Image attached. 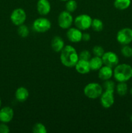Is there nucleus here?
<instances>
[{"instance_id":"1","label":"nucleus","mask_w":132,"mask_h":133,"mask_svg":"<svg viewBox=\"0 0 132 133\" xmlns=\"http://www.w3.org/2000/svg\"><path fill=\"white\" fill-rule=\"evenodd\" d=\"M60 61L62 64L67 68L75 67L79 60V56L76 49L71 45L63 48L60 52Z\"/></svg>"},{"instance_id":"2","label":"nucleus","mask_w":132,"mask_h":133,"mask_svg":"<svg viewBox=\"0 0 132 133\" xmlns=\"http://www.w3.org/2000/svg\"><path fill=\"white\" fill-rule=\"evenodd\" d=\"M113 77L117 82H126L132 77V67L128 64H118L113 70Z\"/></svg>"},{"instance_id":"3","label":"nucleus","mask_w":132,"mask_h":133,"mask_svg":"<svg viewBox=\"0 0 132 133\" xmlns=\"http://www.w3.org/2000/svg\"><path fill=\"white\" fill-rule=\"evenodd\" d=\"M103 92V87L97 83H90L84 88V95L87 98L95 99L98 98Z\"/></svg>"},{"instance_id":"4","label":"nucleus","mask_w":132,"mask_h":133,"mask_svg":"<svg viewBox=\"0 0 132 133\" xmlns=\"http://www.w3.org/2000/svg\"><path fill=\"white\" fill-rule=\"evenodd\" d=\"M92 18L90 16L86 14L77 16L74 19V23L76 28L81 31H85L91 27Z\"/></svg>"},{"instance_id":"5","label":"nucleus","mask_w":132,"mask_h":133,"mask_svg":"<svg viewBox=\"0 0 132 133\" xmlns=\"http://www.w3.org/2000/svg\"><path fill=\"white\" fill-rule=\"evenodd\" d=\"M51 27V23L47 18H38L35 19L32 24V28L37 32H45L49 31Z\"/></svg>"},{"instance_id":"6","label":"nucleus","mask_w":132,"mask_h":133,"mask_svg":"<svg viewBox=\"0 0 132 133\" xmlns=\"http://www.w3.org/2000/svg\"><path fill=\"white\" fill-rule=\"evenodd\" d=\"M116 40L121 45H128L132 42V29L129 27L121 29L116 34Z\"/></svg>"},{"instance_id":"7","label":"nucleus","mask_w":132,"mask_h":133,"mask_svg":"<svg viewBox=\"0 0 132 133\" xmlns=\"http://www.w3.org/2000/svg\"><path fill=\"white\" fill-rule=\"evenodd\" d=\"M73 22L72 16L71 15V12L67 10L61 12L58 17V25L63 29H68L69 28H70Z\"/></svg>"},{"instance_id":"8","label":"nucleus","mask_w":132,"mask_h":133,"mask_svg":"<svg viewBox=\"0 0 132 133\" xmlns=\"http://www.w3.org/2000/svg\"><path fill=\"white\" fill-rule=\"evenodd\" d=\"M27 19L25 11L21 8H17L12 12L10 14V20L12 23L16 26L23 24Z\"/></svg>"},{"instance_id":"9","label":"nucleus","mask_w":132,"mask_h":133,"mask_svg":"<svg viewBox=\"0 0 132 133\" xmlns=\"http://www.w3.org/2000/svg\"><path fill=\"white\" fill-rule=\"evenodd\" d=\"M114 91L110 90H105L100 96V104L105 109H109L111 107L115 102L114 97Z\"/></svg>"},{"instance_id":"10","label":"nucleus","mask_w":132,"mask_h":133,"mask_svg":"<svg viewBox=\"0 0 132 133\" xmlns=\"http://www.w3.org/2000/svg\"><path fill=\"white\" fill-rule=\"evenodd\" d=\"M103 64L111 68H115L119 64V59L117 55L112 51H107L104 53L102 57Z\"/></svg>"},{"instance_id":"11","label":"nucleus","mask_w":132,"mask_h":133,"mask_svg":"<svg viewBox=\"0 0 132 133\" xmlns=\"http://www.w3.org/2000/svg\"><path fill=\"white\" fill-rule=\"evenodd\" d=\"M82 31L76 27H70L67 29V38L70 42L72 43L80 42L82 40Z\"/></svg>"},{"instance_id":"12","label":"nucleus","mask_w":132,"mask_h":133,"mask_svg":"<svg viewBox=\"0 0 132 133\" xmlns=\"http://www.w3.org/2000/svg\"><path fill=\"white\" fill-rule=\"evenodd\" d=\"M14 110L10 107H4L0 109V122L7 123L14 118Z\"/></svg>"},{"instance_id":"13","label":"nucleus","mask_w":132,"mask_h":133,"mask_svg":"<svg viewBox=\"0 0 132 133\" xmlns=\"http://www.w3.org/2000/svg\"><path fill=\"white\" fill-rule=\"evenodd\" d=\"M37 11L40 15H47L50 11L51 6L48 0H38L37 2Z\"/></svg>"},{"instance_id":"14","label":"nucleus","mask_w":132,"mask_h":133,"mask_svg":"<svg viewBox=\"0 0 132 133\" xmlns=\"http://www.w3.org/2000/svg\"><path fill=\"white\" fill-rule=\"evenodd\" d=\"M113 76V70L112 68L104 65L98 70V77L100 80L107 81Z\"/></svg>"},{"instance_id":"15","label":"nucleus","mask_w":132,"mask_h":133,"mask_svg":"<svg viewBox=\"0 0 132 133\" xmlns=\"http://www.w3.org/2000/svg\"><path fill=\"white\" fill-rule=\"evenodd\" d=\"M76 71L80 74H87L91 71L89 61L79 59L75 66Z\"/></svg>"},{"instance_id":"16","label":"nucleus","mask_w":132,"mask_h":133,"mask_svg":"<svg viewBox=\"0 0 132 133\" xmlns=\"http://www.w3.org/2000/svg\"><path fill=\"white\" fill-rule=\"evenodd\" d=\"M50 46L54 51L59 53V52L62 51V50L65 47L64 41L60 36H56L52 39L51 42H50Z\"/></svg>"},{"instance_id":"17","label":"nucleus","mask_w":132,"mask_h":133,"mask_svg":"<svg viewBox=\"0 0 132 133\" xmlns=\"http://www.w3.org/2000/svg\"><path fill=\"white\" fill-rule=\"evenodd\" d=\"M28 96H29V92L28 90L25 87H19L15 92L16 99L19 102H25L28 99Z\"/></svg>"},{"instance_id":"18","label":"nucleus","mask_w":132,"mask_h":133,"mask_svg":"<svg viewBox=\"0 0 132 133\" xmlns=\"http://www.w3.org/2000/svg\"><path fill=\"white\" fill-rule=\"evenodd\" d=\"M89 62L91 70H93V71H98L104 65L102 57H97V56L91 58Z\"/></svg>"},{"instance_id":"19","label":"nucleus","mask_w":132,"mask_h":133,"mask_svg":"<svg viewBox=\"0 0 132 133\" xmlns=\"http://www.w3.org/2000/svg\"><path fill=\"white\" fill-rule=\"evenodd\" d=\"M130 5L131 0H115L114 1V6L118 10H126Z\"/></svg>"},{"instance_id":"20","label":"nucleus","mask_w":132,"mask_h":133,"mask_svg":"<svg viewBox=\"0 0 132 133\" xmlns=\"http://www.w3.org/2000/svg\"><path fill=\"white\" fill-rule=\"evenodd\" d=\"M116 93L120 96H124L128 92V85L126 82H119L117 85L115 87Z\"/></svg>"},{"instance_id":"21","label":"nucleus","mask_w":132,"mask_h":133,"mask_svg":"<svg viewBox=\"0 0 132 133\" xmlns=\"http://www.w3.org/2000/svg\"><path fill=\"white\" fill-rule=\"evenodd\" d=\"M92 29L96 32H100L103 30L104 23L101 19L98 18H94L92 20L91 27Z\"/></svg>"},{"instance_id":"22","label":"nucleus","mask_w":132,"mask_h":133,"mask_svg":"<svg viewBox=\"0 0 132 133\" xmlns=\"http://www.w3.org/2000/svg\"><path fill=\"white\" fill-rule=\"evenodd\" d=\"M18 34L19 36H20L22 38L27 37L29 35V29L25 25H21L18 26Z\"/></svg>"},{"instance_id":"23","label":"nucleus","mask_w":132,"mask_h":133,"mask_svg":"<svg viewBox=\"0 0 132 133\" xmlns=\"http://www.w3.org/2000/svg\"><path fill=\"white\" fill-rule=\"evenodd\" d=\"M66 10L69 12H73L77 9V2L75 0H67L65 3Z\"/></svg>"},{"instance_id":"24","label":"nucleus","mask_w":132,"mask_h":133,"mask_svg":"<svg viewBox=\"0 0 132 133\" xmlns=\"http://www.w3.org/2000/svg\"><path fill=\"white\" fill-rule=\"evenodd\" d=\"M32 132L34 133H47L46 127L41 123H37L32 127Z\"/></svg>"},{"instance_id":"25","label":"nucleus","mask_w":132,"mask_h":133,"mask_svg":"<svg viewBox=\"0 0 132 133\" xmlns=\"http://www.w3.org/2000/svg\"><path fill=\"white\" fill-rule=\"evenodd\" d=\"M121 53L124 57L130 58L132 57V48L128 45H124L121 49Z\"/></svg>"},{"instance_id":"26","label":"nucleus","mask_w":132,"mask_h":133,"mask_svg":"<svg viewBox=\"0 0 132 133\" xmlns=\"http://www.w3.org/2000/svg\"><path fill=\"white\" fill-rule=\"evenodd\" d=\"M92 51H93V55L94 56H97V57H102L104 53H105L104 50V48L100 46V45H95V46L93 47Z\"/></svg>"},{"instance_id":"27","label":"nucleus","mask_w":132,"mask_h":133,"mask_svg":"<svg viewBox=\"0 0 132 133\" xmlns=\"http://www.w3.org/2000/svg\"><path fill=\"white\" fill-rule=\"evenodd\" d=\"M115 84L114 82H113L111 80L105 81L103 84V88L105 90H115Z\"/></svg>"},{"instance_id":"28","label":"nucleus","mask_w":132,"mask_h":133,"mask_svg":"<svg viewBox=\"0 0 132 133\" xmlns=\"http://www.w3.org/2000/svg\"><path fill=\"white\" fill-rule=\"evenodd\" d=\"M79 59H83L86 60V61H89L91 57V53L89 51L87 50H84L82 52H80V54L78 55Z\"/></svg>"},{"instance_id":"29","label":"nucleus","mask_w":132,"mask_h":133,"mask_svg":"<svg viewBox=\"0 0 132 133\" xmlns=\"http://www.w3.org/2000/svg\"><path fill=\"white\" fill-rule=\"evenodd\" d=\"M10 129L5 123H0V133H9Z\"/></svg>"},{"instance_id":"30","label":"nucleus","mask_w":132,"mask_h":133,"mask_svg":"<svg viewBox=\"0 0 132 133\" xmlns=\"http://www.w3.org/2000/svg\"><path fill=\"white\" fill-rule=\"evenodd\" d=\"M91 38V36L89 33L87 32H85V33H83L82 35V40L84 42H88L89 41Z\"/></svg>"},{"instance_id":"31","label":"nucleus","mask_w":132,"mask_h":133,"mask_svg":"<svg viewBox=\"0 0 132 133\" xmlns=\"http://www.w3.org/2000/svg\"><path fill=\"white\" fill-rule=\"evenodd\" d=\"M1 98H0V107H1Z\"/></svg>"},{"instance_id":"32","label":"nucleus","mask_w":132,"mask_h":133,"mask_svg":"<svg viewBox=\"0 0 132 133\" xmlns=\"http://www.w3.org/2000/svg\"><path fill=\"white\" fill-rule=\"evenodd\" d=\"M61 1H67V0H60Z\"/></svg>"},{"instance_id":"33","label":"nucleus","mask_w":132,"mask_h":133,"mask_svg":"<svg viewBox=\"0 0 132 133\" xmlns=\"http://www.w3.org/2000/svg\"><path fill=\"white\" fill-rule=\"evenodd\" d=\"M130 119H131V122H132V114H131V118H130Z\"/></svg>"}]
</instances>
